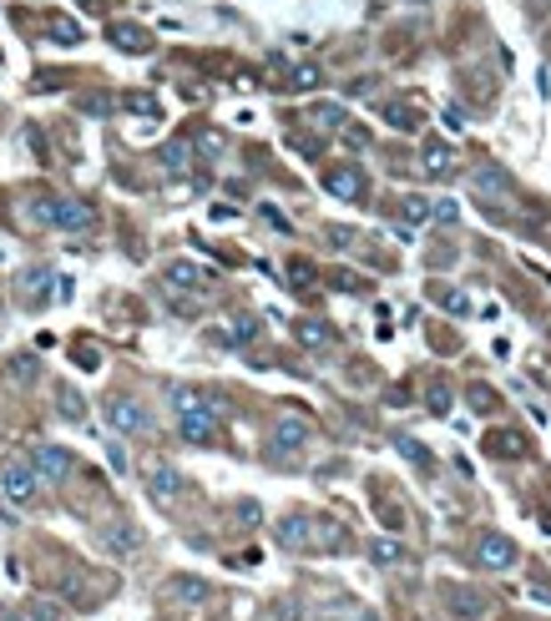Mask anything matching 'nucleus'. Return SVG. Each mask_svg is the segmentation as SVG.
Returning <instances> with one entry per match:
<instances>
[{"label": "nucleus", "instance_id": "1", "mask_svg": "<svg viewBox=\"0 0 551 621\" xmlns=\"http://www.w3.org/2000/svg\"><path fill=\"white\" fill-rule=\"evenodd\" d=\"M466 187H471L481 202H506L511 198V172H506L501 162H475V167L466 172Z\"/></svg>", "mask_w": 551, "mask_h": 621}, {"label": "nucleus", "instance_id": "2", "mask_svg": "<svg viewBox=\"0 0 551 621\" xmlns=\"http://www.w3.org/2000/svg\"><path fill=\"white\" fill-rule=\"evenodd\" d=\"M36 485H41V475L31 470V460H5V465H0V490H5V500L31 505V500H36Z\"/></svg>", "mask_w": 551, "mask_h": 621}, {"label": "nucleus", "instance_id": "3", "mask_svg": "<svg viewBox=\"0 0 551 621\" xmlns=\"http://www.w3.org/2000/svg\"><path fill=\"white\" fill-rule=\"evenodd\" d=\"M107 424L117 430V435H147V430H152V420H147V409H142L137 399H126V394L107 399Z\"/></svg>", "mask_w": 551, "mask_h": 621}, {"label": "nucleus", "instance_id": "4", "mask_svg": "<svg viewBox=\"0 0 551 621\" xmlns=\"http://www.w3.org/2000/svg\"><path fill=\"white\" fill-rule=\"evenodd\" d=\"M475 561H481L486 571H506V566L516 561V541L501 536V530H481V536H475Z\"/></svg>", "mask_w": 551, "mask_h": 621}, {"label": "nucleus", "instance_id": "5", "mask_svg": "<svg viewBox=\"0 0 551 621\" xmlns=\"http://www.w3.org/2000/svg\"><path fill=\"white\" fill-rule=\"evenodd\" d=\"M162 601H173V606H207V601H213V586H207L203 576H167V581H162Z\"/></svg>", "mask_w": 551, "mask_h": 621}, {"label": "nucleus", "instance_id": "6", "mask_svg": "<svg viewBox=\"0 0 551 621\" xmlns=\"http://www.w3.org/2000/svg\"><path fill=\"white\" fill-rule=\"evenodd\" d=\"M177 430H182V440H192V445H213V440H218V409H213V404L182 409V415H177Z\"/></svg>", "mask_w": 551, "mask_h": 621}, {"label": "nucleus", "instance_id": "7", "mask_svg": "<svg viewBox=\"0 0 551 621\" xmlns=\"http://www.w3.org/2000/svg\"><path fill=\"white\" fill-rule=\"evenodd\" d=\"M96 222V207L81 198H56V207H51V228H61V233H86Z\"/></svg>", "mask_w": 551, "mask_h": 621}, {"label": "nucleus", "instance_id": "8", "mask_svg": "<svg viewBox=\"0 0 551 621\" xmlns=\"http://www.w3.org/2000/svg\"><path fill=\"white\" fill-rule=\"evenodd\" d=\"M364 172L354 167V162H339V167H329L324 172V192H329V198H339V202H360L364 198Z\"/></svg>", "mask_w": 551, "mask_h": 621}, {"label": "nucleus", "instance_id": "9", "mask_svg": "<svg viewBox=\"0 0 551 621\" xmlns=\"http://www.w3.org/2000/svg\"><path fill=\"white\" fill-rule=\"evenodd\" d=\"M420 172H425L430 182H450V177L460 172L456 147H445V141H425V152H420Z\"/></svg>", "mask_w": 551, "mask_h": 621}, {"label": "nucleus", "instance_id": "10", "mask_svg": "<svg viewBox=\"0 0 551 621\" xmlns=\"http://www.w3.org/2000/svg\"><path fill=\"white\" fill-rule=\"evenodd\" d=\"M31 470L41 475V480H66V475L77 470V460H71L61 445H36V450H31Z\"/></svg>", "mask_w": 551, "mask_h": 621}, {"label": "nucleus", "instance_id": "11", "mask_svg": "<svg viewBox=\"0 0 551 621\" xmlns=\"http://www.w3.org/2000/svg\"><path fill=\"white\" fill-rule=\"evenodd\" d=\"M309 440H314V424L304 420V415H279V420H273V445H279V450H304V445H309Z\"/></svg>", "mask_w": 551, "mask_h": 621}, {"label": "nucleus", "instance_id": "12", "mask_svg": "<svg viewBox=\"0 0 551 621\" xmlns=\"http://www.w3.org/2000/svg\"><path fill=\"white\" fill-rule=\"evenodd\" d=\"M162 278H167V288H177V294H203L207 283V273L198 263H188V258H177V263H167V273H162Z\"/></svg>", "mask_w": 551, "mask_h": 621}, {"label": "nucleus", "instance_id": "13", "mask_svg": "<svg viewBox=\"0 0 551 621\" xmlns=\"http://www.w3.org/2000/svg\"><path fill=\"white\" fill-rule=\"evenodd\" d=\"M147 485H152V500H162V505H173V500L182 496V475H177L173 465H162V460L147 470Z\"/></svg>", "mask_w": 551, "mask_h": 621}, {"label": "nucleus", "instance_id": "14", "mask_svg": "<svg viewBox=\"0 0 551 621\" xmlns=\"http://www.w3.org/2000/svg\"><path fill=\"white\" fill-rule=\"evenodd\" d=\"M279 545H288V551H314V520L288 515L284 526H279Z\"/></svg>", "mask_w": 551, "mask_h": 621}, {"label": "nucleus", "instance_id": "15", "mask_svg": "<svg viewBox=\"0 0 551 621\" xmlns=\"http://www.w3.org/2000/svg\"><path fill=\"white\" fill-rule=\"evenodd\" d=\"M101 541H107V551H117V556H132V551H142V530L117 520V526L101 530Z\"/></svg>", "mask_w": 551, "mask_h": 621}, {"label": "nucleus", "instance_id": "16", "mask_svg": "<svg viewBox=\"0 0 551 621\" xmlns=\"http://www.w3.org/2000/svg\"><path fill=\"white\" fill-rule=\"evenodd\" d=\"M213 339H218V343H228V349H238V343H253V339H258V319L238 313V319H228V328H218Z\"/></svg>", "mask_w": 551, "mask_h": 621}, {"label": "nucleus", "instance_id": "17", "mask_svg": "<svg viewBox=\"0 0 551 621\" xmlns=\"http://www.w3.org/2000/svg\"><path fill=\"white\" fill-rule=\"evenodd\" d=\"M369 561H375V566H409V551L394 541V536H375V541H369Z\"/></svg>", "mask_w": 551, "mask_h": 621}, {"label": "nucleus", "instance_id": "18", "mask_svg": "<svg viewBox=\"0 0 551 621\" xmlns=\"http://www.w3.org/2000/svg\"><path fill=\"white\" fill-rule=\"evenodd\" d=\"M385 122H390L394 132H420L425 117H420V107H409V101H385Z\"/></svg>", "mask_w": 551, "mask_h": 621}, {"label": "nucleus", "instance_id": "19", "mask_svg": "<svg viewBox=\"0 0 551 621\" xmlns=\"http://www.w3.org/2000/svg\"><path fill=\"white\" fill-rule=\"evenodd\" d=\"M294 339H299L304 349H329V343H334V328L324 324V319H304V324H294Z\"/></svg>", "mask_w": 551, "mask_h": 621}, {"label": "nucleus", "instance_id": "20", "mask_svg": "<svg viewBox=\"0 0 551 621\" xmlns=\"http://www.w3.org/2000/svg\"><path fill=\"white\" fill-rule=\"evenodd\" d=\"M111 41H117L122 51H147V46H152L147 31H142V26H132V20H117V26H111Z\"/></svg>", "mask_w": 551, "mask_h": 621}, {"label": "nucleus", "instance_id": "21", "mask_svg": "<svg viewBox=\"0 0 551 621\" xmlns=\"http://www.w3.org/2000/svg\"><path fill=\"white\" fill-rule=\"evenodd\" d=\"M309 117H314V126H324V132H339V126L349 122V117H344V107H339V101H319V107L309 111Z\"/></svg>", "mask_w": 551, "mask_h": 621}, {"label": "nucleus", "instance_id": "22", "mask_svg": "<svg viewBox=\"0 0 551 621\" xmlns=\"http://www.w3.org/2000/svg\"><path fill=\"white\" fill-rule=\"evenodd\" d=\"M162 167H167V172H188L192 167V147H188V141H167V147H162Z\"/></svg>", "mask_w": 551, "mask_h": 621}, {"label": "nucleus", "instance_id": "23", "mask_svg": "<svg viewBox=\"0 0 551 621\" xmlns=\"http://www.w3.org/2000/svg\"><path fill=\"white\" fill-rule=\"evenodd\" d=\"M400 218H405L409 228L430 222V198H400Z\"/></svg>", "mask_w": 551, "mask_h": 621}, {"label": "nucleus", "instance_id": "24", "mask_svg": "<svg viewBox=\"0 0 551 621\" xmlns=\"http://www.w3.org/2000/svg\"><path fill=\"white\" fill-rule=\"evenodd\" d=\"M430 222H441V228H450V222H460V207L450 198H430Z\"/></svg>", "mask_w": 551, "mask_h": 621}, {"label": "nucleus", "instance_id": "25", "mask_svg": "<svg viewBox=\"0 0 551 621\" xmlns=\"http://www.w3.org/2000/svg\"><path fill=\"white\" fill-rule=\"evenodd\" d=\"M319 66H294V71H288V86H294V92H314L319 86Z\"/></svg>", "mask_w": 551, "mask_h": 621}, {"label": "nucleus", "instance_id": "26", "mask_svg": "<svg viewBox=\"0 0 551 621\" xmlns=\"http://www.w3.org/2000/svg\"><path fill=\"white\" fill-rule=\"evenodd\" d=\"M490 455H496V460H501V455L516 460V455H526V445H521V435H490Z\"/></svg>", "mask_w": 551, "mask_h": 621}, {"label": "nucleus", "instance_id": "27", "mask_svg": "<svg viewBox=\"0 0 551 621\" xmlns=\"http://www.w3.org/2000/svg\"><path fill=\"white\" fill-rule=\"evenodd\" d=\"M450 399H456L450 384H445V379H430V409H435V415H450Z\"/></svg>", "mask_w": 551, "mask_h": 621}, {"label": "nucleus", "instance_id": "28", "mask_svg": "<svg viewBox=\"0 0 551 621\" xmlns=\"http://www.w3.org/2000/svg\"><path fill=\"white\" fill-rule=\"evenodd\" d=\"M198 404H213V399L198 394V389H182V384L173 389V409H177V415H182V409H198Z\"/></svg>", "mask_w": 551, "mask_h": 621}, {"label": "nucleus", "instance_id": "29", "mask_svg": "<svg viewBox=\"0 0 551 621\" xmlns=\"http://www.w3.org/2000/svg\"><path fill=\"white\" fill-rule=\"evenodd\" d=\"M51 36H56V41H61V46H77V41H81L77 20H61V16L51 20Z\"/></svg>", "mask_w": 551, "mask_h": 621}, {"label": "nucleus", "instance_id": "30", "mask_svg": "<svg viewBox=\"0 0 551 621\" xmlns=\"http://www.w3.org/2000/svg\"><path fill=\"white\" fill-rule=\"evenodd\" d=\"M61 415L66 420H81V394L71 384H61Z\"/></svg>", "mask_w": 551, "mask_h": 621}, {"label": "nucleus", "instance_id": "31", "mask_svg": "<svg viewBox=\"0 0 551 621\" xmlns=\"http://www.w3.org/2000/svg\"><path fill=\"white\" fill-rule=\"evenodd\" d=\"M198 152H203V157H223V132H198Z\"/></svg>", "mask_w": 551, "mask_h": 621}, {"label": "nucleus", "instance_id": "32", "mask_svg": "<svg viewBox=\"0 0 551 621\" xmlns=\"http://www.w3.org/2000/svg\"><path fill=\"white\" fill-rule=\"evenodd\" d=\"M26 617L31 621H61V611H56V601H31L26 606Z\"/></svg>", "mask_w": 551, "mask_h": 621}, {"label": "nucleus", "instance_id": "33", "mask_svg": "<svg viewBox=\"0 0 551 621\" xmlns=\"http://www.w3.org/2000/svg\"><path fill=\"white\" fill-rule=\"evenodd\" d=\"M288 278H294V283L304 288V283L314 278V263H304V258H294V263H288Z\"/></svg>", "mask_w": 551, "mask_h": 621}, {"label": "nucleus", "instance_id": "34", "mask_svg": "<svg viewBox=\"0 0 551 621\" xmlns=\"http://www.w3.org/2000/svg\"><path fill=\"white\" fill-rule=\"evenodd\" d=\"M126 107H132V111H142V117H158V101H152V96H142V92H137V96H126Z\"/></svg>", "mask_w": 551, "mask_h": 621}, {"label": "nucleus", "instance_id": "35", "mask_svg": "<svg viewBox=\"0 0 551 621\" xmlns=\"http://www.w3.org/2000/svg\"><path fill=\"white\" fill-rule=\"evenodd\" d=\"M400 455H405V460H415V465H430V455L420 450L415 440H400Z\"/></svg>", "mask_w": 551, "mask_h": 621}, {"label": "nucleus", "instance_id": "36", "mask_svg": "<svg viewBox=\"0 0 551 621\" xmlns=\"http://www.w3.org/2000/svg\"><path fill=\"white\" fill-rule=\"evenodd\" d=\"M81 111H92V117H107L111 101H107V96H86V101H81Z\"/></svg>", "mask_w": 551, "mask_h": 621}, {"label": "nucleus", "instance_id": "37", "mask_svg": "<svg viewBox=\"0 0 551 621\" xmlns=\"http://www.w3.org/2000/svg\"><path fill=\"white\" fill-rule=\"evenodd\" d=\"M435 298H441L445 309H456V313H466V298H460V294H450V288H435Z\"/></svg>", "mask_w": 551, "mask_h": 621}, {"label": "nucleus", "instance_id": "38", "mask_svg": "<svg viewBox=\"0 0 551 621\" xmlns=\"http://www.w3.org/2000/svg\"><path fill=\"white\" fill-rule=\"evenodd\" d=\"M0 621H31V617H26V611H16V606H11V611H0Z\"/></svg>", "mask_w": 551, "mask_h": 621}, {"label": "nucleus", "instance_id": "39", "mask_svg": "<svg viewBox=\"0 0 551 621\" xmlns=\"http://www.w3.org/2000/svg\"><path fill=\"white\" fill-rule=\"evenodd\" d=\"M81 5H86V11H101V5H107V0H81Z\"/></svg>", "mask_w": 551, "mask_h": 621}]
</instances>
